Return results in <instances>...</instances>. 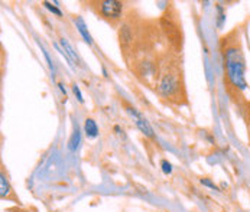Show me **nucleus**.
Returning a JSON list of instances; mask_svg holds the SVG:
<instances>
[{
	"label": "nucleus",
	"instance_id": "6e6552de",
	"mask_svg": "<svg viewBox=\"0 0 250 212\" xmlns=\"http://www.w3.org/2000/svg\"><path fill=\"white\" fill-rule=\"evenodd\" d=\"M80 143H81V135H80V129H78V126L75 124L74 132H72L71 137H70V141H68V149H70L71 152H75V150L78 149Z\"/></svg>",
	"mask_w": 250,
	"mask_h": 212
},
{
	"label": "nucleus",
	"instance_id": "f8f14e48",
	"mask_svg": "<svg viewBox=\"0 0 250 212\" xmlns=\"http://www.w3.org/2000/svg\"><path fill=\"white\" fill-rule=\"evenodd\" d=\"M161 166H162V172H164L165 175H171V173H172V165H171L167 159H164V160L161 162Z\"/></svg>",
	"mask_w": 250,
	"mask_h": 212
},
{
	"label": "nucleus",
	"instance_id": "2eb2a0df",
	"mask_svg": "<svg viewBox=\"0 0 250 212\" xmlns=\"http://www.w3.org/2000/svg\"><path fill=\"white\" fill-rule=\"evenodd\" d=\"M201 183H203V185H206V186H210V188H213L214 191H218V188L215 186L213 182H210L208 179H201Z\"/></svg>",
	"mask_w": 250,
	"mask_h": 212
},
{
	"label": "nucleus",
	"instance_id": "0eeeda50",
	"mask_svg": "<svg viewBox=\"0 0 250 212\" xmlns=\"http://www.w3.org/2000/svg\"><path fill=\"white\" fill-rule=\"evenodd\" d=\"M61 46L64 48V52H62V54H64V55H65V57L68 58V61H71V62H75V64H78V61H80V59H78V55H77V54L74 52L72 46L70 45V43H68V40H67V39H64V38L61 39Z\"/></svg>",
	"mask_w": 250,
	"mask_h": 212
},
{
	"label": "nucleus",
	"instance_id": "20e7f679",
	"mask_svg": "<svg viewBox=\"0 0 250 212\" xmlns=\"http://www.w3.org/2000/svg\"><path fill=\"white\" fill-rule=\"evenodd\" d=\"M178 90V81L174 75H165L159 82V91L164 96H172Z\"/></svg>",
	"mask_w": 250,
	"mask_h": 212
},
{
	"label": "nucleus",
	"instance_id": "1a4fd4ad",
	"mask_svg": "<svg viewBox=\"0 0 250 212\" xmlns=\"http://www.w3.org/2000/svg\"><path fill=\"white\" fill-rule=\"evenodd\" d=\"M0 185H1L0 195H1V198H4V196H7V195H9V192H10L9 182H7V179L4 177V175H1V176H0Z\"/></svg>",
	"mask_w": 250,
	"mask_h": 212
},
{
	"label": "nucleus",
	"instance_id": "423d86ee",
	"mask_svg": "<svg viewBox=\"0 0 250 212\" xmlns=\"http://www.w3.org/2000/svg\"><path fill=\"white\" fill-rule=\"evenodd\" d=\"M84 132H85L87 137H90V139L97 137V136H99V126H97V123H96L93 118H85Z\"/></svg>",
	"mask_w": 250,
	"mask_h": 212
},
{
	"label": "nucleus",
	"instance_id": "9d476101",
	"mask_svg": "<svg viewBox=\"0 0 250 212\" xmlns=\"http://www.w3.org/2000/svg\"><path fill=\"white\" fill-rule=\"evenodd\" d=\"M120 40H123V43H129L132 40V34L127 26H123V29L120 31Z\"/></svg>",
	"mask_w": 250,
	"mask_h": 212
},
{
	"label": "nucleus",
	"instance_id": "ddd939ff",
	"mask_svg": "<svg viewBox=\"0 0 250 212\" xmlns=\"http://www.w3.org/2000/svg\"><path fill=\"white\" fill-rule=\"evenodd\" d=\"M72 91H74V94L77 96V100L80 101V103H83L84 101V98H83V94H81V91H80V88H78V85H72Z\"/></svg>",
	"mask_w": 250,
	"mask_h": 212
},
{
	"label": "nucleus",
	"instance_id": "7ed1b4c3",
	"mask_svg": "<svg viewBox=\"0 0 250 212\" xmlns=\"http://www.w3.org/2000/svg\"><path fill=\"white\" fill-rule=\"evenodd\" d=\"M126 111H127V114L133 118L135 124L138 126V129L142 132L145 136H147V137H153V130H152L150 124L147 123V120L143 117L142 114H141L136 108H133V107H126Z\"/></svg>",
	"mask_w": 250,
	"mask_h": 212
},
{
	"label": "nucleus",
	"instance_id": "f03ea898",
	"mask_svg": "<svg viewBox=\"0 0 250 212\" xmlns=\"http://www.w3.org/2000/svg\"><path fill=\"white\" fill-rule=\"evenodd\" d=\"M99 12L107 20H119L123 12V3L117 0H103L99 1Z\"/></svg>",
	"mask_w": 250,
	"mask_h": 212
},
{
	"label": "nucleus",
	"instance_id": "4468645a",
	"mask_svg": "<svg viewBox=\"0 0 250 212\" xmlns=\"http://www.w3.org/2000/svg\"><path fill=\"white\" fill-rule=\"evenodd\" d=\"M217 10H218V26H221L223 25V20H224V15H223L221 6H217Z\"/></svg>",
	"mask_w": 250,
	"mask_h": 212
},
{
	"label": "nucleus",
	"instance_id": "39448f33",
	"mask_svg": "<svg viewBox=\"0 0 250 212\" xmlns=\"http://www.w3.org/2000/svg\"><path fill=\"white\" fill-rule=\"evenodd\" d=\"M74 22H75V26H77V29H78L80 35L83 36V39H84L88 45H93V38H91V35H90V32H88V29H87V25L84 23L83 18L77 16V19H75Z\"/></svg>",
	"mask_w": 250,
	"mask_h": 212
},
{
	"label": "nucleus",
	"instance_id": "9b49d317",
	"mask_svg": "<svg viewBox=\"0 0 250 212\" xmlns=\"http://www.w3.org/2000/svg\"><path fill=\"white\" fill-rule=\"evenodd\" d=\"M43 6H45L49 12H52L54 15H57V16H62V12H61L57 6H52V3H49V1H43Z\"/></svg>",
	"mask_w": 250,
	"mask_h": 212
},
{
	"label": "nucleus",
	"instance_id": "f257e3e1",
	"mask_svg": "<svg viewBox=\"0 0 250 212\" xmlns=\"http://www.w3.org/2000/svg\"><path fill=\"white\" fill-rule=\"evenodd\" d=\"M224 68L226 75L233 87L239 90H246L248 82L245 78V58L242 54V49L237 46H229L224 51Z\"/></svg>",
	"mask_w": 250,
	"mask_h": 212
}]
</instances>
